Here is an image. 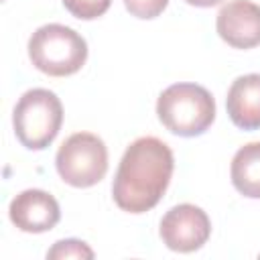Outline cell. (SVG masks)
<instances>
[{"instance_id": "1", "label": "cell", "mask_w": 260, "mask_h": 260, "mask_svg": "<svg viewBox=\"0 0 260 260\" xmlns=\"http://www.w3.org/2000/svg\"><path fill=\"white\" fill-rule=\"evenodd\" d=\"M175 169L173 150L154 136L136 138L122 154L112 195L116 205L128 213L152 209L165 195Z\"/></svg>"}, {"instance_id": "2", "label": "cell", "mask_w": 260, "mask_h": 260, "mask_svg": "<svg viewBox=\"0 0 260 260\" xmlns=\"http://www.w3.org/2000/svg\"><path fill=\"white\" fill-rule=\"evenodd\" d=\"M162 126L177 136H199L215 120V100L197 83H173L156 100Z\"/></svg>"}, {"instance_id": "3", "label": "cell", "mask_w": 260, "mask_h": 260, "mask_svg": "<svg viewBox=\"0 0 260 260\" xmlns=\"http://www.w3.org/2000/svg\"><path fill=\"white\" fill-rule=\"evenodd\" d=\"M28 59L39 71L51 77L73 75L85 65L87 43L77 30L65 24H43L28 39Z\"/></svg>"}, {"instance_id": "4", "label": "cell", "mask_w": 260, "mask_h": 260, "mask_svg": "<svg viewBox=\"0 0 260 260\" xmlns=\"http://www.w3.org/2000/svg\"><path fill=\"white\" fill-rule=\"evenodd\" d=\"M14 134L22 146L30 150L47 148L61 130L63 106L61 100L43 87L28 89L20 95L12 112Z\"/></svg>"}, {"instance_id": "5", "label": "cell", "mask_w": 260, "mask_h": 260, "mask_svg": "<svg viewBox=\"0 0 260 260\" xmlns=\"http://www.w3.org/2000/svg\"><path fill=\"white\" fill-rule=\"evenodd\" d=\"M55 167L59 177L71 187H91L108 173V148L91 132L71 134L57 150Z\"/></svg>"}, {"instance_id": "6", "label": "cell", "mask_w": 260, "mask_h": 260, "mask_svg": "<svg viewBox=\"0 0 260 260\" xmlns=\"http://www.w3.org/2000/svg\"><path fill=\"white\" fill-rule=\"evenodd\" d=\"M160 238L169 250L175 252H195L199 250L211 234V221L207 213L191 203H181L171 207L160 219Z\"/></svg>"}, {"instance_id": "7", "label": "cell", "mask_w": 260, "mask_h": 260, "mask_svg": "<svg viewBox=\"0 0 260 260\" xmlns=\"http://www.w3.org/2000/svg\"><path fill=\"white\" fill-rule=\"evenodd\" d=\"M217 35L234 49L260 45V4L250 0H230L217 12Z\"/></svg>"}, {"instance_id": "8", "label": "cell", "mask_w": 260, "mask_h": 260, "mask_svg": "<svg viewBox=\"0 0 260 260\" xmlns=\"http://www.w3.org/2000/svg\"><path fill=\"white\" fill-rule=\"evenodd\" d=\"M8 215L18 230L28 234H43L59 223L61 209L51 193L43 189H26L10 201Z\"/></svg>"}, {"instance_id": "9", "label": "cell", "mask_w": 260, "mask_h": 260, "mask_svg": "<svg viewBox=\"0 0 260 260\" xmlns=\"http://www.w3.org/2000/svg\"><path fill=\"white\" fill-rule=\"evenodd\" d=\"M225 108L232 122L242 130L260 128V73L238 77L225 98Z\"/></svg>"}, {"instance_id": "10", "label": "cell", "mask_w": 260, "mask_h": 260, "mask_svg": "<svg viewBox=\"0 0 260 260\" xmlns=\"http://www.w3.org/2000/svg\"><path fill=\"white\" fill-rule=\"evenodd\" d=\"M230 175L242 195L260 199V142H248L234 154Z\"/></svg>"}, {"instance_id": "11", "label": "cell", "mask_w": 260, "mask_h": 260, "mask_svg": "<svg viewBox=\"0 0 260 260\" xmlns=\"http://www.w3.org/2000/svg\"><path fill=\"white\" fill-rule=\"evenodd\" d=\"M47 258H51V260H67V258L91 260L93 258V250L81 240H73V238L71 240H59L47 252Z\"/></svg>"}, {"instance_id": "12", "label": "cell", "mask_w": 260, "mask_h": 260, "mask_svg": "<svg viewBox=\"0 0 260 260\" xmlns=\"http://www.w3.org/2000/svg\"><path fill=\"white\" fill-rule=\"evenodd\" d=\"M112 0H63V6L71 16L81 20H93L110 8Z\"/></svg>"}, {"instance_id": "13", "label": "cell", "mask_w": 260, "mask_h": 260, "mask_svg": "<svg viewBox=\"0 0 260 260\" xmlns=\"http://www.w3.org/2000/svg\"><path fill=\"white\" fill-rule=\"evenodd\" d=\"M169 0H124L126 10L136 18H156L165 8Z\"/></svg>"}, {"instance_id": "14", "label": "cell", "mask_w": 260, "mask_h": 260, "mask_svg": "<svg viewBox=\"0 0 260 260\" xmlns=\"http://www.w3.org/2000/svg\"><path fill=\"white\" fill-rule=\"evenodd\" d=\"M185 2L191 4V6H199V8H209V6L219 4L221 0H185Z\"/></svg>"}]
</instances>
